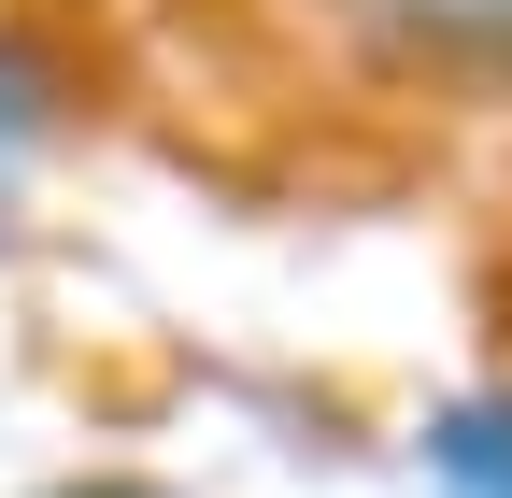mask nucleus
Instances as JSON below:
<instances>
[{
  "instance_id": "1",
  "label": "nucleus",
  "mask_w": 512,
  "mask_h": 498,
  "mask_svg": "<svg viewBox=\"0 0 512 498\" xmlns=\"http://www.w3.org/2000/svg\"><path fill=\"white\" fill-rule=\"evenodd\" d=\"M328 43L427 100H512V0H313Z\"/></svg>"
},
{
  "instance_id": "2",
  "label": "nucleus",
  "mask_w": 512,
  "mask_h": 498,
  "mask_svg": "<svg viewBox=\"0 0 512 498\" xmlns=\"http://www.w3.org/2000/svg\"><path fill=\"white\" fill-rule=\"evenodd\" d=\"M427 470L470 484V498H512V399H456L427 427Z\"/></svg>"
},
{
  "instance_id": "3",
  "label": "nucleus",
  "mask_w": 512,
  "mask_h": 498,
  "mask_svg": "<svg viewBox=\"0 0 512 498\" xmlns=\"http://www.w3.org/2000/svg\"><path fill=\"white\" fill-rule=\"evenodd\" d=\"M57 129V72H43V57H29V29L15 15H0V157H29Z\"/></svg>"
},
{
  "instance_id": "4",
  "label": "nucleus",
  "mask_w": 512,
  "mask_h": 498,
  "mask_svg": "<svg viewBox=\"0 0 512 498\" xmlns=\"http://www.w3.org/2000/svg\"><path fill=\"white\" fill-rule=\"evenodd\" d=\"M57 498H157V484H57Z\"/></svg>"
}]
</instances>
